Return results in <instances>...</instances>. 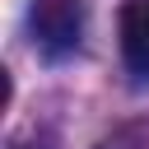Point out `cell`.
<instances>
[{"label": "cell", "mask_w": 149, "mask_h": 149, "mask_svg": "<svg viewBox=\"0 0 149 149\" xmlns=\"http://www.w3.org/2000/svg\"><path fill=\"white\" fill-rule=\"evenodd\" d=\"M28 33L47 61H65L84 42V0H33Z\"/></svg>", "instance_id": "cell-1"}, {"label": "cell", "mask_w": 149, "mask_h": 149, "mask_svg": "<svg viewBox=\"0 0 149 149\" xmlns=\"http://www.w3.org/2000/svg\"><path fill=\"white\" fill-rule=\"evenodd\" d=\"M121 56L135 79H149V0H130L121 9Z\"/></svg>", "instance_id": "cell-2"}]
</instances>
